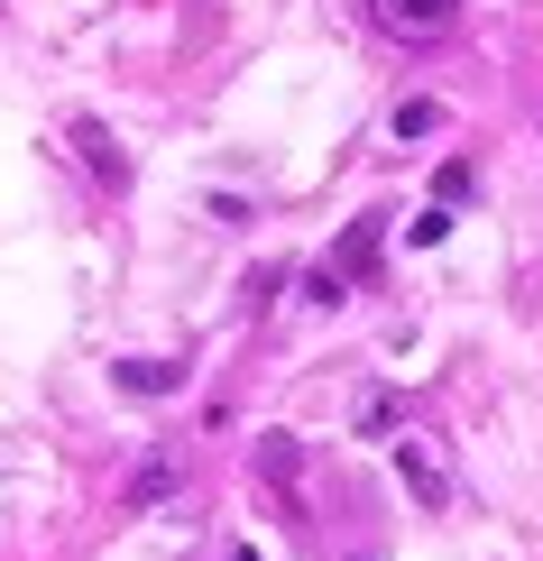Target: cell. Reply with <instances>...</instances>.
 <instances>
[{
    "mask_svg": "<svg viewBox=\"0 0 543 561\" xmlns=\"http://www.w3.org/2000/svg\"><path fill=\"white\" fill-rule=\"evenodd\" d=\"M396 479H406V497L423 506V516H442V506H452V460H442V442L396 433Z\"/></svg>",
    "mask_w": 543,
    "mask_h": 561,
    "instance_id": "6da1fadb",
    "label": "cell"
},
{
    "mask_svg": "<svg viewBox=\"0 0 543 561\" xmlns=\"http://www.w3.org/2000/svg\"><path fill=\"white\" fill-rule=\"evenodd\" d=\"M377 230H387V213H369V221H350V240H341V259H323L314 276H304V295H314V304H341V295H350V276H360V267L377 259Z\"/></svg>",
    "mask_w": 543,
    "mask_h": 561,
    "instance_id": "7a4b0ae2",
    "label": "cell"
},
{
    "mask_svg": "<svg viewBox=\"0 0 543 561\" xmlns=\"http://www.w3.org/2000/svg\"><path fill=\"white\" fill-rule=\"evenodd\" d=\"M452 10H461V0H377V19H387L396 37H433V28H452Z\"/></svg>",
    "mask_w": 543,
    "mask_h": 561,
    "instance_id": "3957f363",
    "label": "cell"
},
{
    "mask_svg": "<svg viewBox=\"0 0 543 561\" xmlns=\"http://www.w3.org/2000/svg\"><path fill=\"white\" fill-rule=\"evenodd\" d=\"M75 148H83V167H92V175H102V184H129V157H121V148H111V138H102V129H92V121L75 129Z\"/></svg>",
    "mask_w": 543,
    "mask_h": 561,
    "instance_id": "277c9868",
    "label": "cell"
},
{
    "mask_svg": "<svg viewBox=\"0 0 543 561\" xmlns=\"http://www.w3.org/2000/svg\"><path fill=\"white\" fill-rule=\"evenodd\" d=\"M121 387H129V396H167V387H176V368H167V359H129V368H121Z\"/></svg>",
    "mask_w": 543,
    "mask_h": 561,
    "instance_id": "5b68a950",
    "label": "cell"
},
{
    "mask_svg": "<svg viewBox=\"0 0 543 561\" xmlns=\"http://www.w3.org/2000/svg\"><path fill=\"white\" fill-rule=\"evenodd\" d=\"M442 129V102H396V138H433Z\"/></svg>",
    "mask_w": 543,
    "mask_h": 561,
    "instance_id": "8992f818",
    "label": "cell"
},
{
    "mask_svg": "<svg viewBox=\"0 0 543 561\" xmlns=\"http://www.w3.org/2000/svg\"><path fill=\"white\" fill-rule=\"evenodd\" d=\"M240 561H258V552H240Z\"/></svg>",
    "mask_w": 543,
    "mask_h": 561,
    "instance_id": "52a82bcc",
    "label": "cell"
}]
</instances>
